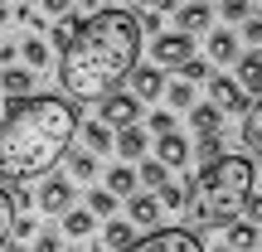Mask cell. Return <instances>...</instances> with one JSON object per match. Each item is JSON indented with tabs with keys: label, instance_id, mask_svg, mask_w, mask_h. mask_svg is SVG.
<instances>
[{
	"label": "cell",
	"instance_id": "cell-1",
	"mask_svg": "<svg viewBox=\"0 0 262 252\" xmlns=\"http://www.w3.org/2000/svg\"><path fill=\"white\" fill-rule=\"evenodd\" d=\"M73 39L58 54V83L68 97L93 102V97H112L117 87L136 73L141 58V15L131 10H93V15H73Z\"/></svg>",
	"mask_w": 262,
	"mask_h": 252
},
{
	"label": "cell",
	"instance_id": "cell-2",
	"mask_svg": "<svg viewBox=\"0 0 262 252\" xmlns=\"http://www.w3.org/2000/svg\"><path fill=\"white\" fill-rule=\"evenodd\" d=\"M78 136V107L68 97L34 93L25 102H10L0 117V179H34L49 175L68 155Z\"/></svg>",
	"mask_w": 262,
	"mask_h": 252
},
{
	"label": "cell",
	"instance_id": "cell-3",
	"mask_svg": "<svg viewBox=\"0 0 262 252\" xmlns=\"http://www.w3.org/2000/svg\"><path fill=\"white\" fill-rule=\"evenodd\" d=\"M253 185L257 170L248 155H224L219 165L199 170L194 194H189V218L199 228H233L253 204Z\"/></svg>",
	"mask_w": 262,
	"mask_h": 252
},
{
	"label": "cell",
	"instance_id": "cell-4",
	"mask_svg": "<svg viewBox=\"0 0 262 252\" xmlns=\"http://www.w3.org/2000/svg\"><path fill=\"white\" fill-rule=\"evenodd\" d=\"M131 252H204V243H199L194 228H160V233L141 238Z\"/></svg>",
	"mask_w": 262,
	"mask_h": 252
},
{
	"label": "cell",
	"instance_id": "cell-5",
	"mask_svg": "<svg viewBox=\"0 0 262 252\" xmlns=\"http://www.w3.org/2000/svg\"><path fill=\"white\" fill-rule=\"evenodd\" d=\"M150 58H156L160 68H185L189 58H194V39L189 34H156L150 39Z\"/></svg>",
	"mask_w": 262,
	"mask_h": 252
},
{
	"label": "cell",
	"instance_id": "cell-6",
	"mask_svg": "<svg viewBox=\"0 0 262 252\" xmlns=\"http://www.w3.org/2000/svg\"><path fill=\"white\" fill-rule=\"evenodd\" d=\"M97 122L102 126H117V131H126V126H136L141 122V102L131 93H112L102 107H97Z\"/></svg>",
	"mask_w": 262,
	"mask_h": 252
},
{
	"label": "cell",
	"instance_id": "cell-7",
	"mask_svg": "<svg viewBox=\"0 0 262 252\" xmlns=\"http://www.w3.org/2000/svg\"><path fill=\"white\" fill-rule=\"evenodd\" d=\"M39 209L54 214V218L73 214V179H44L39 185Z\"/></svg>",
	"mask_w": 262,
	"mask_h": 252
},
{
	"label": "cell",
	"instance_id": "cell-8",
	"mask_svg": "<svg viewBox=\"0 0 262 252\" xmlns=\"http://www.w3.org/2000/svg\"><path fill=\"white\" fill-rule=\"evenodd\" d=\"M209 102H214L219 112H253V102L243 97V87H238L233 78H209Z\"/></svg>",
	"mask_w": 262,
	"mask_h": 252
},
{
	"label": "cell",
	"instance_id": "cell-9",
	"mask_svg": "<svg viewBox=\"0 0 262 252\" xmlns=\"http://www.w3.org/2000/svg\"><path fill=\"white\" fill-rule=\"evenodd\" d=\"M160 93H165V73L141 63L136 73H131V97H136V102H156Z\"/></svg>",
	"mask_w": 262,
	"mask_h": 252
},
{
	"label": "cell",
	"instance_id": "cell-10",
	"mask_svg": "<svg viewBox=\"0 0 262 252\" xmlns=\"http://www.w3.org/2000/svg\"><path fill=\"white\" fill-rule=\"evenodd\" d=\"M156 160H160L165 170H180V165H189V141L180 136V131H175V136H160V141H156Z\"/></svg>",
	"mask_w": 262,
	"mask_h": 252
},
{
	"label": "cell",
	"instance_id": "cell-11",
	"mask_svg": "<svg viewBox=\"0 0 262 252\" xmlns=\"http://www.w3.org/2000/svg\"><path fill=\"white\" fill-rule=\"evenodd\" d=\"M29 83H34V78H29V68H0V87L10 93V102L34 97V93H29Z\"/></svg>",
	"mask_w": 262,
	"mask_h": 252
},
{
	"label": "cell",
	"instance_id": "cell-12",
	"mask_svg": "<svg viewBox=\"0 0 262 252\" xmlns=\"http://www.w3.org/2000/svg\"><path fill=\"white\" fill-rule=\"evenodd\" d=\"M131 223L156 228V223H160V199H156V194H131Z\"/></svg>",
	"mask_w": 262,
	"mask_h": 252
},
{
	"label": "cell",
	"instance_id": "cell-13",
	"mask_svg": "<svg viewBox=\"0 0 262 252\" xmlns=\"http://www.w3.org/2000/svg\"><path fill=\"white\" fill-rule=\"evenodd\" d=\"M209 58H214V63H233L238 58V34L214 29V34H209Z\"/></svg>",
	"mask_w": 262,
	"mask_h": 252
},
{
	"label": "cell",
	"instance_id": "cell-14",
	"mask_svg": "<svg viewBox=\"0 0 262 252\" xmlns=\"http://www.w3.org/2000/svg\"><path fill=\"white\" fill-rule=\"evenodd\" d=\"M175 19H180V34H194V29H204L209 19H214V10L209 5H180Z\"/></svg>",
	"mask_w": 262,
	"mask_h": 252
},
{
	"label": "cell",
	"instance_id": "cell-15",
	"mask_svg": "<svg viewBox=\"0 0 262 252\" xmlns=\"http://www.w3.org/2000/svg\"><path fill=\"white\" fill-rule=\"evenodd\" d=\"M83 141H88V155H102V150L117 146L112 126H102V122H88V126H83Z\"/></svg>",
	"mask_w": 262,
	"mask_h": 252
},
{
	"label": "cell",
	"instance_id": "cell-16",
	"mask_svg": "<svg viewBox=\"0 0 262 252\" xmlns=\"http://www.w3.org/2000/svg\"><path fill=\"white\" fill-rule=\"evenodd\" d=\"M117 150H122V160H141V155H146V131H141V126L117 131Z\"/></svg>",
	"mask_w": 262,
	"mask_h": 252
},
{
	"label": "cell",
	"instance_id": "cell-17",
	"mask_svg": "<svg viewBox=\"0 0 262 252\" xmlns=\"http://www.w3.org/2000/svg\"><path fill=\"white\" fill-rule=\"evenodd\" d=\"M228 247L233 252H253V247H262V238H257V228L248 223V218H238V223L228 228Z\"/></svg>",
	"mask_w": 262,
	"mask_h": 252
},
{
	"label": "cell",
	"instance_id": "cell-18",
	"mask_svg": "<svg viewBox=\"0 0 262 252\" xmlns=\"http://www.w3.org/2000/svg\"><path fill=\"white\" fill-rule=\"evenodd\" d=\"M238 87H248V93H262V54L253 49V54L238 63Z\"/></svg>",
	"mask_w": 262,
	"mask_h": 252
},
{
	"label": "cell",
	"instance_id": "cell-19",
	"mask_svg": "<svg viewBox=\"0 0 262 252\" xmlns=\"http://www.w3.org/2000/svg\"><path fill=\"white\" fill-rule=\"evenodd\" d=\"M107 247H112V252H131V247H136V238H131V223H126V218H107Z\"/></svg>",
	"mask_w": 262,
	"mask_h": 252
},
{
	"label": "cell",
	"instance_id": "cell-20",
	"mask_svg": "<svg viewBox=\"0 0 262 252\" xmlns=\"http://www.w3.org/2000/svg\"><path fill=\"white\" fill-rule=\"evenodd\" d=\"M189 122H194L199 136H219V122H224V112L209 102V107H194V112H189Z\"/></svg>",
	"mask_w": 262,
	"mask_h": 252
},
{
	"label": "cell",
	"instance_id": "cell-21",
	"mask_svg": "<svg viewBox=\"0 0 262 252\" xmlns=\"http://www.w3.org/2000/svg\"><path fill=\"white\" fill-rule=\"evenodd\" d=\"M136 185H141V179H136V170H131V165H117L112 175H107V194H112V199L131 194V189H136Z\"/></svg>",
	"mask_w": 262,
	"mask_h": 252
},
{
	"label": "cell",
	"instance_id": "cell-22",
	"mask_svg": "<svg viewBox=\"0 0 262 252\" xmlns=\"http://www.w3.org/2000/svg\"><path fill=\"white\" fill-rule=\"evenodd\" d=\"M243 141H248L253 150H262V93L253 97V112L243 117Z\"/></svg>",
	"mask_w": 262,
	"mask_h": 252
},
{
	"label": "cell",
	"instance_id": "cell-23",
	"mask_svg": "<svg viewBox=\"0 0 262 252\" xmlns=\"http://www.w3.org/2000/svg\"><path fill=\"white\" fill-rule=\"evenodd\" d=\"M15 199H10V189H0V252H5V243L15 238Z\"/></svg>",
	"mask_w": 262,
	"mask_h": 252
},
{
	"label": "cell",
	"instance_id": "cell-24",
	"mask_svg": "<svg viewBox=\"0 0 262 252\" xmlns=\"http://www.w3.org/2000/svg\"><path fill=\"white\" fill-rule=\"evenodd\" d=\"M136 179H141V185H150V189H156V194H160V189L170 185V170L160 165V160H141V170H136Z\"/></svg>",
	"mask_w": 262,
	"mask_h": 252
},
{
	"label": "cell",
	"instance_id": "cell-25",
	"mask_svg": "<svg viewBox=\"0 0 262 252\" xmlns=\"http://www.w3.org/2000/svg\"><path fill=\"white\" fill-rule=\"evenodd\" d=\"M19 58H25V68H29V73H34V68H49V44H44V39H25Z\"/></svg>",
	"mask_w": 262,
	"mask_h": 252
},
{
	"label": "cell",
	"instance_id": "cell-26",
	"mask_svg": "<svg viewBox=\"0 0 262 252\" xmlns=\"http://www.w3.org/2000/svg\"><path fill=\"white\" fill-rule=\"evenodd\" d=\"M93 223H97V218L88 214V209H73V214H63V233H68V238H88V233H93Z\"/></svg>",
	"mask_w": 262,
	"mask_h": 252
},
{
	"label": "cell",
	"instance_id": "cell-27",
	"mask_svg": "<svg viewBox=\"0 0 262 252\" xmlns=\"http://www.w3.org/2000/svg\"><path fill=\"white\" fill-rule=\"evenodd\" d=\"M199 160H204V170L219 165L224 160V136H199Z\"/></svg>",
	"mask_w": 262,
	"mask_h": 252
},
{
	"label": "cell",
	"instance_id": "cell-28",
	"mask_svg": "<svg viewBox=\"0 0 262 252\" xmlns=\"http://www.w3.org/2000/svg\"><path fill=\"white\" fill-rule=\"evenodd\" d=\"M68 170H73L78 179H93V175H97V155H88V150H73V155H68Z\"/></svg>",
	"mask_w": 262,
	"mask_h": 252
},
{
	"label": "cell",
	"instance_id": "cell-29",
	"mask_svg": "<svg viewBox=\"0 0 262 252\" xmlns=\"http://www.w3.org/2000/svg\"><path fill=\"white\" fill-rule=\"evenodd\" d=\"M204 78H214V73H209V63H204V58H189V63L180 68V83H204Z\"/></svg>",
	"mask_w": 262,
	"mask_h": 252
},
{
	"label": "cell",
	"instance_id": "cell-30",
	"mask_svg": "<svg viewBox=\"0 0 262 252\" xmlns=\"http://www.w3.org/2000/svg\"><path fill=\"white\" fill-rule=\"evenodd\" d=\"M117 209V199L107 194V189H93V199H88V214H97V218H107Z\"/></svg>",
	"mask_w": 262,
	"mask_h": 252
},
{
	"label": "cell",
	"instance_id": "cell-31",
	"mask_svg": "<svg viewBox=\"0 0 262 252\" xmlns=\"http://www.w3.org/2000/svg\"><path fill=\"white\" fill-rule=\"evenodd\" d=\"M165 97H170V107H189V112H194V93H189V83H170Z\"/></svg>",
	"mask_w": 262,
	"mask_h": 252
},
{
	"label": "cell",
	"instance_id": "cell-32",
	"mask_svg": "<svg viewBox=\"0 0 262 252\" xmlns=\"http://www.w3.org/2000/svg\"><path fill=\"white\" fill-rule=\"evenodd\" d=\"M156 199H160V209H185V204H189V194H185L180 185H165Z\"/></svg>",
	"mask_w": 262,
	"mask_h": 252
},
{
	"label": "cell",
	"instance_id": "cell-33",
	"mask_svg": "<svg viewBox=\"0 0 262 252\" xmlns=\"http://www.w3.org/2000/svg\"><path fill=\"white\" fill-rule=\"evenodd\" d=\"M150 131H156V136H175V122H170V112H150Z\"/></svg>",
	"mask_w": 262,
	"mask_h": 252
},
{
	"label": "cell",
	"instance_id": "cell-34",
	"mask_svg": "<svg viewBox=\"0 0 262 252\" xmlns=\"http://www.w3.org/2000/svg\"><path fill=\"white\" fill-rule=\"evenodd\" d=\"M34 252H63L58 233H39V238H34Z\"/></svg>",
	"mask_w": 262,
	"mask_h": 252
},
{
	"label": "cell",
	"instance_id": "cell-35",
	"mask_svg": "<svg viewBox=\"0 0 262 252\" xmlns=\"http://www.w3.org/2000/svg\"><path fill=\"white\" fill-rule=\"evenodd\" d=\"M224 19H253V10H248L243 0H228V5H224Z\"/></svg>",
	"mask_w": 262,
	"mask_h": 252
},
{
	"label": "cell",
	"instance_id": "cell-36",
	"mask_svg": "<svg viewBox=\"0 0 262 252\" xmlns=\"http://www.w3.org/2000/svg\"><path fill=\"white\" fill-rule=\"evenodd\" d=\"M243 34H248V39H253V44L262 49V15H253V19H248V25H243Z\"/></svg>",
	"mask_w": 262,
	"mask_h": 252
},
{
	"label": "cell",
	"instance_id": "cell-37",
	"mask_svg": "<svg viewBox=\"0 0 262 252\" xmlns=\"http://www.w3.org/2000/svg\"><path fill=\"white\" fill-rule=\"evenodd\" d=\"M15 238H39L34 233V218H15Z\"/></svg>",
	"mask_w": 262,
	"mask_h": 252
},
{
	"label": "cell",
	"instance_id": "cell-38",
	"mask_svg": "<svg viewBox=\"0 0 262 252\" xmlns=\"http://www.w3.org/2000/svg\"><path fill=\"white\" fill-rule=\"evenodd\" d=\"M248 223H253V228L262 223V194H253V204H248Z\"/></svg>",
	"mask_w": 262,
	"mask_h": 252
},
{
	"label": "cell",
	"instance_id": "cell-39",
	"mask_svg": "<svg viewBox=\"0 0 262 252\" xmlns=\"http://www.w3.org/2000/svg\"><path fill=\"white\" fill-rule=\"evenodd\" d=\"M10 15H15V5H0V25H5V19H10Z\"/></svg>",
	"mask_w": 262,
	"mask_h": 252
},
{
	"label": "cell",
	"instance_id": "cell-40",
	"mask_svg": "<svg viewBox=\"0 0 262 252\" xmlns=\"http://www.w3.org/2000/svg\"><path fill=\"white\" fill-rule=\"evenodd\" d=\"M219 252H233V247H219Z\"/></svg>",
	"mask_w": 262,
	"mask_h": 252
},
{
	"label": "cell",
	"instance_id": "cell-41",
	"mask_svg": "<svg viewBox=\"0 0 262 252\" xmlns=\"http://www.w3.org/2000/svg\"><path fill=\"white\" fill-rule=\"evenodd\" d=\"M257 252H262V247H257Z\"/></svg>",
	"mask_w": 262,
	"mask_h": 252
}]
</instances>
